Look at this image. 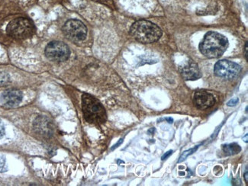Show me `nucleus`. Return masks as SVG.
Masks as SVG:
<instances>
[{
  "label": "nucleus",
  "instance_id": "10",
  "mask_svg": "<svg viewBox=\"0 0 248 186\" xmlns=\"http://www.w3.org/2000/svg\"><path fill=\"white\" fill-rule=\"evenodd\" d=\"M22 98H23V96L20 91L13 89V90H7L4 92L1 96L0 100H1L2 105L5 106L14 107L21 103Z\"/></svg>",
  "mask_w": 248,
  "mask_h": 186
},
{
  "label": "nucleus",
  "instance_id": "3",
  "mask_svg": "<svg viewBox=\"0 0 248 186\" xmlns=\"http://www.w3.org/2000/svg\"><path fill=\"white\" fill-rule=\"evenodd\" d=\"M82 109L84 118L88 123L102 125L107 120L105 108L97 99L89 94L82 96Z\"/></svg>",
  "mask_w": 248,
  "mask_h": 186
},
{
  "label": "nucleus",
  "instance_id": "18",
  "mask_svg": "<svg viewBox=\"0 0 248 186\" xmlns=\"http://www.w3.org/2000/svg\"><path fill=\"white\" fill-rule=\"evenodd\" d=\"M248 42H247V43H245V58H246L247 61H248Z\"/></svg>",
  "mask_w": 248,
  "mask_h": 186
},
{
  "label": "nucleus",
  "instance_id": "20",
  "mask_svg": "<svg viewBox=\"0 0 248 186\" xmlns=\"http://www.w3.org/2000/svg\"><path fill=\"white\" fill-rule=\"evenodd\" d=\"M248 171H246L245 173V182H246V183H248Z\"/></svg>",
  "mask_w": 248,
  "mask_h": 186
},
{
  "label": "nucleus",
  "instance_id": "7",
  "mask_svg": "<svg viewBox=\"0 0 248 186\" xmlns=\"http://www.w3.org/2000/svg\"><path fill=\"white\" fill-rule=\"evenodd\" d=\"M241 71V66L230 60L218 61L214 67V72L219 77L233 79L238 76Z\"/></svg>",
  "mask_w": 248,
  "mask_h": 186
},
{
  "label": "nucleus",
  "instance_id": "1",
  "mask_svg": "<svg viewBox=\"0 0 248 186\" xmlns=\"http://www.w3.org/2000/svg\"><path fill=\"white\" fill-rule=\"evenodd\" d=\"M228 47L226 37L216 31H209L199 44V51L206 57L218 58L223 55Z\"/></svg>",
  "mask_w": 248,
  "mask_h": 186
},
{
  "label": "nucleus",
  "instance_id": "9",
  "mask_svg": "<svg viewBox=\"0 0 248 186\" xmlns=\"http://www.w3.org/2000/svg\"><path fill=\"white\" fill-rule=\"evenodd\" d=\"M180 72L185 80H196L202 77L201 71L196 63L189 61L180 68Z\"/></svg>",
  "mask_w": 248,
  "mask_h": 186
},
{
  "label": "nucleus",
  "instance_id": "15",
  "mask_svg": "<svg viewBox=\"0 0 248 186\" xmlns=\"http://www.w3.org/2000/svg\"><path fill=\"white\" fill-rule=\"evenodd\" d=\"M238 102H239L238 98H234V99H232V100L228 101V103H227V105L229 107L235 106V105L238 104Z\"/></svg>",
  "mask_w": 248,
  "mask_h": 186
},
{
  "label": "nucleus",
  "instance_id": "5",
  "mask_svg": "<svg viewBox=\"0 0 248 186\" xmlns=\"http://www.w3.org/2000/svg\"><path fill=\"white\" fill-rule=\"evenodd\" d=\"M62 31L68 40L76 43L85 40L87 36V27L77 19L67 21L62 28Z\"/></svg>",
  "mask_w": 248,
  "mask_h": 186
},
{
  "label": "nucleus",
  "instance_id": "16",
  "mask_svg": "<svg viewBox=\"0 0 248 186\" xmlns=\"http://www.w3.org/2000/svg\"><path fill=\"white\" fill-rule=\"evenodd\" d=\"M4 134H5V127L2 121L0 120V139L3 137Z\"/></svg>",
  "mask_w": 248,
  "mask_h": 186
},
{
  "label": "nucleus",
  "instance_id": "17",
  "mask_svg": "<svg viewBox=\"0 0 248 186\" xmlns=\"http://www.w3.org/2000/svg\"><path fill=\"white\" fill-rule=\"evenodd\" d=\"M173 154V150H170V151L167 152V153H165L164 155L162 157V160H165V159H167V158L170 157V156Z\"/></svg>",
  "mask_w": 248,
  "mask_h": 186
},
{
  "label": "nucleus",
  "instance_id": "14",
  "mask_svg": "<svg viewBox=\"0 0 248 186\" xmlns=\"http://www.w3.org/2000/svg\"><path fill=\"white\" fill-rule=\"evenodd\" d=\"M8 166L6 165V159L3 156H0V173L7 171Z\"/></svg>",
  "mask_w": 248,
  "mask_h": 186
},
{
  "label": "nucleus",
  "instance_id": "19",
  "mask_svg": "<svg viewBox=\"0 0 248 186\" xmlns=\"http://www.w3.org/2000/svg\"><path fill=\"white\" fill-rule=\"evenodd\" d=\"M123 142V139H120L119 141H118V143H116L115 146H113V148H112V150H114V149L117 148L118 147V146H119L120 144H121V143Z\"/></svg>",
  "mask_w": 248,
  "mask_h": 186
},
{
  "label": "nucleus",
  "instance_id": "11",
  "mask_svg": "<svg viewBox=\"0 0 248 186\" xmlns=\"http://www.w3.org/2000/svg\"><path fill=\"white\" fill-rule=\"evenodd\" d=\"M35 131L38 134L48 138L53 134V126L47 118L44 117H39L37 118L34 123Z\"/></svg>",
  "mask_w": 248,
  "mask_h": 186
},
{
  "label": "nucleus",
  "instance_id": "21",
  "mask_svg": "<svg viewBox=\"0 0 248 186\" xmlns=\"http://www.w3.org/2000/svg\"><path fill=\"white\" fill-rule=\"evenodd\" d=\"M167 120H168V121H170V122H169V123H173L172 118H167Z\"/></svg>",
  "mask_w": 248,
  "mask_h": 186
},
{
  "label": "nucleus",
  "instance_id": "2",
  "mask_svg": "<svg viewBox=\"0 0 248 186\" xmlns=\"http://www.w3.org/2000/svg\"><path fill=\"white\" fill-rule=\"evenodd\" d=\"M130 34L135 40L142 43H152L158 42L162 36L159 26L147 20L134 22L130 29Z\"/></svg>",
  "mask_w": 248,
  "mask_h": 186
},
{
  "label": "nucleus",
  "instance_id": "8",
  "mask_svg": "<svg viewBox=\"0 0 248 186\" xmlns=\"http://www.w3.org/2000/svg\"><path fill=\"white\" fill-rule=\"evenodd\" d=\"M193 102L197 109L201 110L211 108L216 103V99L213 95L205 91H198L193 96Z\"/></svg>",
  "mask_w": 248,
  "mask_h": 186
},
{
  "label": "nucleus",
  "instance_id": "4",
  "mask_svg": "<svg viewBox=\"0 0 248 186\" xmlns=\"http://www.w3.org/2000/svg\"><path fill=\"white\" fill-rule=\"evenodd\" d=\"M6 31L12 38L24 40L32 36L35 33V26L29 18H17L9 22Z\"/></svg>",
  "mask_w": 248,
  "mask_h": 186
},
{
  "label": "nucleus",
  "instance_id": "6",
  "mask_svg": "<svg viewBox=\"0 0 248 186\" xmlns=\"http://www.w3.org/2000/svg\"><path fill=\"white\" fill-rule=\"evenodd\" d=\"M46 57L53 62H64L70 57L71 51L66 43L61 42H51L46 46Z\"/></svg>",
  "mask_w": 248,
  "mask_h": 186
},
{
  "label": "nucleus",
  "instance_id": "12",
  "mask_svg": "<svg viewBox=\"0 0 248 186\" xmlns=\"http://www.w3.org/2000/svg\"><path fill=\"white\" fill-rule=\"evenodd\" d=\"M223 152L226 155L233 156L239 154L241 151V147L240 145L237 143H229V144H225L222 146Z\"/></svg>",
  "mask_w": 248,
  "mask_h": 186
},
{
  "label": "nucleus",
  "instance_id": "13",
  "mask_svg": "<svg viewBox=\"0 0 248 186\" xmlns=\"http://www.w3.org/2000/svg\"><path fill=\"white\" fill-rule=\"evenodd\" d=\"M199 146H196L193 148L190 149V150H187V151L183 152V154L180 156V157H179V161H178V163H182L185 159H187L188 157L189 156L192 155V154H194L196 150L199 148Z\"/></svg>",
  "mask_w": 248,
  "mask_h": 186
}]
</instances>
